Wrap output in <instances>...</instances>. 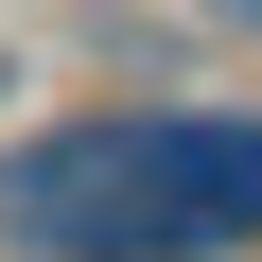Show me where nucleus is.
<instances>
[{"mask_svg": "<svg viewBox=\"0 0 262 262\" xmlns=\"http://www.w3.org/2000/svg\"><path fill=\"white\" fill-rule=\"evenodd\" d=\"M0 122H18V53H0Z\"/></svg>", "mask_w": 262, "mask_h": 262, "instance_id": "4", "label": "nucleus"}, {"mask_svg": "<svg viewBox=\"0 0 262 262\" xmlns=\"http://www.w3.org/2000/svg\"><path fill=\"white\" fill-rule=\"evenodd\" d=\"M122 175H140V105L0 140V245L18 262H122Z\"/></svg>", "mask_w": 262, "mask_h": 262, "instance_id": "2", "label": "nucleus"}, {"mask_svg": "<svg viewBox=\"0 0 262 262\" xmlns=\"http://www.w3.org/2000/svg\"><path fill=\"white\" fill-rule=\"evenodd\" d=\"M262 245V105H140L122 262H245Z\"/></svg>", "mask_w": 262, "mask_h": 262, "instance_id": "1", "label": "nucleus"}, {"mask_svg": "<svg viewBox=\"0 0 262 262\" xmlns=\"http://www.w3.org/2000/svg\"><path fill=\"white\" fill-rule=\"evenodd\" d=\"M210 18H227V35H262V0H210Z\"/></svg>", "mask_w": 262, "mask_h": 262, "instance_id": "3", "label": "nucleus"}]
</instances>
